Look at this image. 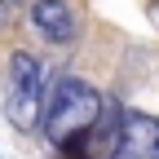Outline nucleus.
<instances>
[{"instance_id":"20e7f679","label":"nucleus","mask_w":159,"mask_h":159,"mask_svg":"<svg viewBox=\"0 0 159 159\" xmlns=\"http://www.w3.org/2000/svg\"><path fill=\"white\" fill-rule=\"evenodd\" d=\"M31 22L40 27V35H49L53 44H71L80 22H75V9L66 0H35L31 5Z\"/></svg>"},{"instance_id":"f03ea898","label":"nucleus","mask_w":159,"mask_h":159,"mask_svg":"<svg viewBox=\"0 0 159 159\" xmlns=\"http://www.w3.org/2000/svg\"><path fill=\"white\" fill-rule=\"evenodd\" d=\"M44 66L40 57H31L27 49H18L9 57V71H5V115L13 128H35L44 124Z\"/></svg>"},{"instance_id":"7ed1b4c3","label":"nucleus","mask_w":159,"mask_h":159,"mask_svg":"<svg viewBox=\"0 0 159 159\" xmlns=\"http://www.w3.org/2000/svg\"><path fill=\"white\" fill-rule=\"evenodd\" d=\"M106 159H159V119L142 115V111L119 115V128L111 137Z\"/></svg>"},{"instance_id":"f257e3e1","label":"nucleus","mask_w":159,"mask_h":159,"mask_svg":"<svg viewBox=\"0 0 159 159\" xmlns=\"http://www.w3.org/2000/svg\"><path fill=\"white\" fill-rule=\"evenodd\" d=\"M111 102L102 93H97L93 84H84V80H57L53 84V97H49V106H44V137L53 146H80L84 137L97 133V124L106 119Z\"/></svg>"}]
</instances>
